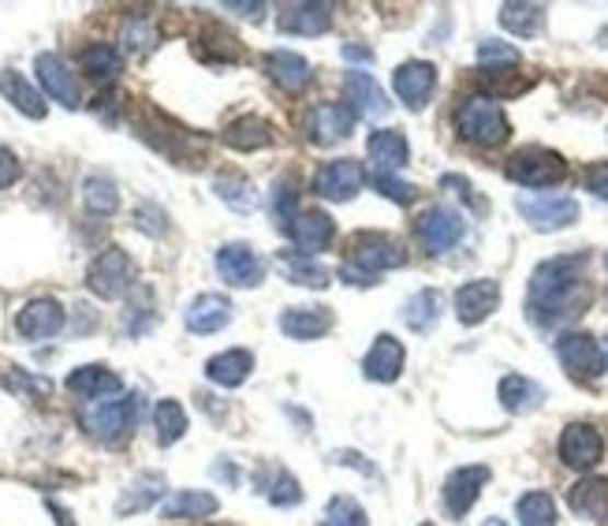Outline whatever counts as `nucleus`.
Here are the masks:
<instances>
[{
    "label": "nucleus",
    "mask_w": 608,
    "mask_h": 526,
    "mask_svg": "<svg viewBox=\"0 0 608 526\" xmlns=\"http://www.w3.org/2000/svg\"><path fill=\"white\" fill-rule=\"evenodd\" d=\"M589 254H560L541 262L530 276L527 288V313L534 325L557 329L575 321L589 307V284H586Z\"/></svg>",
    "instance_id": "obj_1"
},
{
    "label": "nucleus",
    "mask_w": 608,
    "mask_h": 526,
    "mask_svg": "<svg viewBox=\"0 0 608 526\" xmlns=\"http://www.w3.org/2000/svg\"><path fill=\"white\" fill-rule=\"evenodd\" d=\"M403 262H408V251H403L392 236L358 232L352 239V247H347V262H344V270H340V276H344L347 284H358V288H370V284H377V276L389 270H400Z\"/></svg>",
    "instance_id": "obj_2"
},
{
    "label": "nucleus",
    "mask_w": 608,
    "mask_h": 526,
    "mask_svg": "<svg viewBox=\"0 0 608 526\" xmlns=\"http://www.w3.org/2000/svg\"><path fill=\"white\" fill-rule=\"evenodd\" d=\"M456 132L463 135L467 142L493 150V146L508 142L512 124H508V116H504V108L496 105V98L471 94V98L459 101V108H456Z\"/></svg>",
    "instance_id": "obj_3"
},
{
    "label": "nucleus",
    "mask_w": 608,
    "mask_h": 526,
    "mask_svg": "<svg viewBox=\"0 0 608 526\" xmlns=\"http://www.w3.org/2000/svg\"><path fill=\"white\" fill-rule=\"evenodd\" d=\"M142 414V396H113V400L90 403L82 411V426L90 430V437H97L101 445H119L135 433V422Z\"/></svg>",
    "instance_id": "obj_4"
},
{
    "label": "nucleus",
    "mask_w": 608,
    "mask_h": 526,
    "mask_svg": "<svg viewBox=\"0 0 608 526\" xmlns=\"http://www.w3.org/2000/svg\"><path fill=\"white\" fill-rule=\"evenodd\" d=\"M564 175H567V161L557 150H546V146H523L508 161V180L530 191L557 187V183H564Z\"/></svg>",
    "instance_id": "obj_5"
},
{
    "label": "nucleus",
    "mask_w": 608,
    "mask_h": 526,
    "mask_svg": "<svg viewBox=\"0 0 608 526\" xmlns=\"http://www.w3.org/2000/svg\"><path fill=\"white\" fill-rule=\"evenodd\" d=\"M135 284V262L119 247H105L87 270V288L97 299H119Z\"/></svg>",
    "instance_id": "obj_6"
},
{
    "label": "nucleus",
    "mask_w": 608,
    "mask_h": 526,
    "mask_svg": "<svg viewBox=\"0 0 608 526\" xmlns=\"http://www.w3.org/2000/svg\"><path fill=\"white\" fill-rule=\"evenodd\" d=\"M515 209L534 232H560V228H571L578 220V202L567 195H519Z\"/></svg>",
    "instance_id": "obj_7"
},
{
    "label": "nucleus",
    "mask_w": 608,
    "mask_h": 526,
    "mask_svg": "<svg viewBox=\"0 0 608 526\" xmlns=\"http://www.w3.org/2000/svg\"><path fill=\"white\" fill-rule=\"evenodd\" d=\"M557 355H560V363H564V370L571 377H578V381H594V377H601L608 366L605 347L597 344L589 332H564V336L557 340Z\"/></svg>",
    "instance_id": "obj_8"
},
{
    "label": "nucleus",
    "mask_w": 608,
    "mask_h": 526,
    "mask_svg": "<svg viewBox=\"0 0 608 526\" xmlns=\"http://www.w3.org/2000/svg\"><path fill=\"white\" fill-rule=\"evenodd\" d=\"M463 232H467V220L451 206H433L418 217V225H414V236H418V243L426 247L429 254L451 251V247L463 239Z\"/></svg>",
    "instance_id": "obj_9"
},
{
    "label": "nucleus",
    "mask_w": 608,
    "mask_h": 526,
    "mask_svg": "<svg viewBox=\"0 0 608 526\" xmlns=\"http://www.w3.org/2000/svg\"><path fill=\"white\" fill-rule=\"evenodd\" d=\"M485 482H490V467H459L445 478V489H440V501H445V512L451 519H463L467 512L478 504Z\"/></svg>",
    "instance_id": "obj_10"
},
{
    "label": "nucleus",
    "mask_w": 608,
    "mask_h": 526,
    "mask_svg": "<svg viewBox=\"0 0 608 526\" xmlns=\"http://www.w3.org/2000/svg\"><path fill=\"white\" fill-rule=\"evenodd\" d=\"M217 273L228 288H257L265 281V262L246 243H225L217 251Z\"/></svg>",
    "instance_id": "obj_11"
},
{
    "label": "nucleus",
    "mask_w": 608,
    "mask_h": 526,
    "mask_svg": "<svg viewBox=\"0 0 608 526\" xmlns=\"http://www.w3.org/2000/svg\"><path fill=\"white\" fill-rule=\"evenodd\" d=\"M392 87H395V98H400L403 105L414 108V113H422V108L429 105L433 90H437V68H433L429 60H408L395 68Z\"/></svg>",
    "instance_id": "obj_12"
},
{
    "label": "nucleus",
    "mask_w": 608,
    "mask_h": 526,
    "mask_svg": "<svg viewBox=\"0 0 608 526\" xmlns=\"http://www.w3.org/2000/svg\"><path fill=\"white\" fill-rule=\"evenodd\" d=\"M363 191V164L352 157H336L314 175V195L325 202H352Z\"/></svg>",
    "instance_id": "obj_13"
},
{
    "label": "nucleus",
    "mask_w": 608,
    "mask_h": 526,
    "mask_svg": "<svg viewBox=\"0 0 608 526\" xmlns=\"http://www.w3.org/2000/svg\"><path fill=\"white\" fill-rule=\"evenodd\" d=\"M601 456H605V441L594 426H586V422L564 426V433H560V459H564V467L589 470L601 464Z\"/></svg>",
    "instance_id": "obj_14"
},
{
    "label": "nucleus",
    "mask_w": 608,
    "mask_h": 526,
    "mask_svg": "<svg viewBox=\"0 0 608 526\" xmlns=\"http://www.w3.org/2000/svg\"><path fill=\"white\" fill-rule=\"evenodd\" d=\"M344 94H347V108L363 119H385L392 113L389 94L377 87L374 76H366V71H358V68L344 76Z\"/></svg>",
    "instance_id": "obj_15"
},
{
    "label": "nucleus",
    "mask_w": 608,
    "mask_h": 526,
    "mask_svg": "<svg viewBox=\"0 0 608 526\" xmlns=\"http://www.w3.org/2000/svg\"><path fill=\"white\" fill-rule=\"evenodd\" d=\"M307 132L314 146H336L344 138H352L355 132V113L347 105H336V101H325L318 105L307 119Z\"/></svg>",
    "instance_id": "obj_16"
},
{
    "label": "nucleus",
    "mask_w": 608,
    "mask_h": 526,
    "mask_svg": "<svg viewBox=\"0 0 608 526\" xmlns=\"http://www.w3.org/2000/svg\"><path fill=\"white\" fill-rule=\"evenodd\" d=\"M34 71H38L42 90L53 101H60L64 108H79V82H76L71 68L57 57V53H38V60H34Z\"/></svg>",
    "instance_id": "obj_17"
},
{
    "label": "nucleus",
    "mask_w": 608,
    "mask_h": 526,
    "mask_svg": "<svg viewBox=\"0 0 608 526\" xmlns=\"http://www.w3.org/2000/svg\"><path fill=\"white\" fill-rule=\"evenodd\" d=\"M403 363H408V351H403V344L392 336V332H381V336L374 340V347L366 351L363 374L370 377V381L392 385L395 377L403 374Z\"/></svg>",
    "instance_id": "obj_18"
},
{
    "label": "nucleus",
    "mask_w": 608,
    "mask_h": 526,
    "mask_svg": "<svg viewBox=\"0 0 608 526\" xmlns=\"http://www.w3.org/2000/svg\"><path fill=\"white\" fill-rule=\"evenodd\" d=\"M496 307H501V284L496 281H471L456 291V318L463 325H482Z\"/></svg>",
    "instance_id": "obj_19"
},
{
    "label": "nucleus",
    "mask_w": 608,
    "mask_h": 526,
    "mask_svg": "<svg viewBox=\"0 0 608 526\" xmlns=\"http://www.w3.org/2000/svg\"><path fill=\"white\" fill-rule=\"evenodd\" d=\"M288 232H291L295 251L307 254V258H314L318 251H325V247L333 243L336 220L329 217V214H321V209H310V214H299V217L291 220Z\"/></svg>",
    "instance_id": "obj_20"
},
{
    "label": "nucleus",
    "mask_w": 608,
    "mask_h": 526,
    "mask_svg": "<svg viewBox=\"0 0 608 526\" xmlns=\"http://www.w3.org/2000/svg\"><path fill=\"white\" fill-rule=\"evenodd\" d=\"M366 157H370L374 175H395L403 164L411 161V142L400 132L385 127V132L370 135V142H366Z\"/></svg>",
    "instance_id": "obj_21"
},
{
    "label": "nucleus",
    "mask_w": 608,
    "mask_h": 526,
    "mask_svg": "<svg viewBox=\"0 0 608 526\" xmlns=\"http://www.w3.org/2000/svg\"><path fill=\"white\" fill-rule=\"evenodd\" d=\"M119 389H124V381L108 370V366H79V370L68 374V392L79 396V400L87 403H101V400H113V396H119Z\"/></svg>",
    "instance_id": "obj_22"
},
{
    "label": "nucleus",
    "mask_w": 608,
    "mask_h": 526,
    "mask_svg": "<svg viewBox=\"0 0 608 526\" xmlns=\"http://www.w3.org/2000/svg\"><path fill=\"white\" fill-rule=\"evenodd\" d=\"M64 329V310L57 299H31L15 318V332L23 340H49Z\"/></svg>",
    "instance_id": "obj_23"
},
{
    "label": "nucleus",
    "mask_w": 608,
    "mask_h": 526,
    "mask_svg": "<svg viewBox=\"0 0 608 526\" xmlns=\"http://www.w3.org/2000/svg\"><path fill=\"white\" fill-rule=\"evenodd\" d=\"M329 329H333V310L329 307H288L280 313V332L288 340H299V344L321 340Z\"/></svg>",
    "instance_id": "obj_24"
},
{
    "label": "nucleus",
    "mask_w": 608,
    "mask_h": 526,
    "mask_svg": "<svg viewBox=\"0 0 608 526\" xmlns=\"http://www.w3.org/2000/svg\"><path fill=\"white\" fill-rule=\"evenodd\" d=\"M333 26V4H314V0H299L280 12L284 34H302V38H318Z\"/></svg>",
    "instance_id": "obj_25"
},
{
    "label": "nucleus",
    "mask_w": 608,
    "mask_h": 526,
    "mask_svg": "<svg viewBox=\"0 0 608 526\" xmlns=\"http://www.w3.org/2000/svg\"><path fill=\"white\" fill-rule=\"evenodd\" d=\"M265 71H269V79L276 82V87L288 90V94H299V90H307L310 82H314L310 60L299 57V53H291V49H273L269 57H265Z\"/></svg>",
    "instance_id": "obj_26"
},
{
    "label": "nucleus",
    "mask_w": 608,
    "mask_h": 526,
    "mask_svg": "<svg viewBox=\"0 0 608 526\" xmlns=\"http://www.w3.org/2000/svg\"><path fill=\"white\" fill-rule=\"evenodd\" d=\"M183 321H187L191 332H198V336H209V332H220L232 321V302L225 299V295H198V299H191L187 313H183Z\"/></svg>",
    "instance_id": "obj_27"
},
{
    "label": "nucleus",
    "mask_w": 608,
    "mask_h": 526,
    "mask_svg": "<svg viewBox=\"0 0 608 526\" xmlns=\"http://www.w3.org/2000/svg\"><path fill=\"white\" fill-rule=\"evenodd\" d=\"M164 489H169V482H164L161 470H146V474H138L131 485L119 493L116 501V515L119 519H127V515H138L146 512V507H153L164 496Z\"/></svg>",
    "instance_id": "obj_28"
},
{
    "label": "nucleus",
    "mask_w": 608,
    "mask_h": 526,
    "mask_svg": "<svg viewBox=\"0 0 608 526\" xmlns=\"http://www.w3.org/2000/svg\"><path fill=\"white\" fill-rule=\"evenodd\" d=\"M567 504H571V512L583 515V519L605 523L608 519V478L589 474L583 482H575L567 493Z\"/></svg>",
    "instance_id": "obj_29"
},
{
    "label": "nucleus",
    "mask_w": 608,
    "mask_h": 526,
    "mask_svg": "<svg viewBox=\"0 0 608 526\" xmlns=\"http://www.w3.org/2000/svg\"><path fill=\"white\" fill-rule=\"evenodd\" d=\"M220 501L214 493H206V489H180V493H172L169 501L161 504V519L169 523H180V519H209V515H217Z\"/></svg>",
    "instance_id": "obj_30"
},
{
    "label": "nucleus",
    "mask_w": 608,
    "mask_h": 526,
    "mask_svg": "<svg viewBox=\"0 0 608 526\" xmlns=\"http://www.w3.org/2000/svg\"><path fill=\"white\" fill-rule=\"evenodd\" d=\"M251 370H254V355L243 347L220 351V355H214L206 363V377L214 385H220V389H239V385L251 377Z\"/></svg>",
    "instance_id": "obj_31"
},
{
    "label": "nucleus",
    "mask_w": 608,
    "mask_h": 526,
    "mask_svg": "<svg viewBox=\"0 0 608 526\" xmlns=\"http://www.w3.org/2000/svg\"><path fill=\"white\" fill-rule=\"evenodd\" d=\"M225 146H232V150L239 153H251V150H265V146L273 142V124L262 116H239L232 119V124L225 127Z\"/></svg>",
    "instance_id": "obj_32"
},
{
    "label": "nucleus",
    "mask_w": 608,
    "mask_h": 526,
    "mask_svg": "<svg viewBox=\"0 0 608 526\" xmlns=\"http://www.w3.org/2000/svg\"><path fill=\"white\" fill-rule=\"evenodd\" d=\"M276 265H280V273L288 276L291 284H302V288H329V284H333V273H329L325 265L299 251H280L276 254Z\"/></svg>",
    "instance_id": "obj_33"
},
{
    "label": "nucleus",
    "mask_w": 608,
    "mask_h": 526,
    "mask_svg": "<svg viewBox=\"0 0 608 526\" xmlns=\"http://www.w3.org/2000/svg\"><path fill=\"white\" fill-rule=\"evenodd\" d=\"M541 403H546V389H541L538 381H530V377L508 374V377L501 381V408H504V411L527 414V411H538Z\"/></svg>",
    "instance_id": "obj_34"
},
{
    "label": "nucleus",
    "mask_w": 608,
    "mask_h": 526,
    "mask_svg": "<svg viewBox=\"0 0 608 526\" xmlns=\"http://www.w3.org/2000/svg\"><path fill=\"white\" fill-rule=\"evenodd\" d=\"M0 94L12 101V108H20V113L31 119H45V113H49L45 98L20 76V71H0Z\"/></svg>",
    "instance_id": "obj_35"
},
{
    "label": "nucleus",
    "mask_w": 608,
    "mask_h": 526,
    "mask_svg": "<svg viewBox=\"0 0 608 526\" xmlns=\"http://www.w3.org/2000/svg\"><path fill=\"white\" fill-rule=\"evenodd\" d=\"M501 26L515 38H534L546 26V8L541 4H523V0H508L501 4Z\"/></svg>",
    "instance_id": "obj_36"
},
{
    "label": "nucleus",
    "mask_w": 608,
    "mask_h": 526,
    "mask_svg": "<svg viewBox=\"0 0 608 526\" xmlns=\"http://www.w3.org/2000/svg\"><path fill=\"white\" fill-rule=\"evenodd\" d=\"M440 318V291L422 288L418 295H411L408 307H403V325L411 332H429Z\"/></svg>",
    "instance_id": "obj_37"
},
{
    "label": "nucleus",
    "mask_w": 608,
    "mask_h": 526,
    "mask_svg": "<svg viewBox=\"0 0 608 526\" xmlns=\"http://www.w3.org/2000/svg\"><path fill=\"white\" fill-rule=\"evenodd\" d=\"M82 202H87V209L94 217H113L119 206V191L108 175L94 172V175H87V183H82Z\"/></svg>",
    "instance_id": "obj_38"
},
{
    "label": "nucleus",
    "mask_w": 608,
    "mask_h": 526,
    "mask_svg": "<svg viewBox=\"0 0 608 526\" xmlns=\"http://www.w3.org/2000/svg\"><path fill=\"white\" fill-rule=\"evenodd\" d=\"M153 426H158V445L172 448L176 441H183V433H187V411H183L176 400H161L158 411H153Z\"/></svg>",
    "instance_id": "obj_39"
},
{
    "label": "nucleus",
    "mask_w": 608,
    "mask_h": 526,
    "mask_svg": "<svg viewBox=\"0 0 608 526\" xmlns=\"http://www.w3.org/2000/svg\"><path fill=\"white\" fill-rule=\"evenodd\" d=\"M515 515H519V526H557V501L541 489L519 496L515 504Z\"/></svg>",
    "instance_id": "obj_40"
},
{
    "label": "nucleus",
    "mask_w": 608,
    "mask_h": 526,
    "mask_svg": "<svg viewBox=\"0 0 608 526\" xmlns=\"http://www.w3.org/2000/svg\"><path fill=\"white\" fill-rule=\"evenodd\" d=\"M214 191L220 202H228V206L239 209V214H251V209L257 206V191L251 187V180H243V175H217Z\"/></svg>",
    "instance_id": "obj_41"
},
{
    "label": "nucleus",
    "mask_w": 608,
    "mask_h": 526,
    "mask_svg": "<svg viewBox=\"0 0 608 526\" xmlns=\"http://www.w3.org/2000/svg\"><path fill=\"white\" fill-rule=\"evenodd\" d=\"M79 64H82V71H87V76H94V79H116L119 68H124V60H119V53L113 49V45H101V42L87 45Z\"/></svg>",
    "instance_id": "obj_42"
},
{
    "label": "nucleus",
    "mask_w": 608,
    "mask_h": 526,
    "mask_svg": "<svg viewBox=\"0 0 608 526\" xmlns=\"http://www.w3.org/2000/svg\"><path fill=\"white\" fill-rule=\"evenodd\" d=\"M321 526H370V519H366L363 504H358L355 496L340 493L325 504V519H321Z\"/></svg>",
    "instance_id": "obj_43"
},
{
    "label": "nucleus",
    "mask_w": 608,
    "mask_h": 526,
    "mask_svg": "<svg viewBox=\"0 0 608 526\" xmlns=\"http://www.w3.org/2000/svg\"><path fill=\"white\" fill-rule=\"evenodd\" d=\"M478 64H482V71H496V68H519V49L508 42H493L485 38L478 45Z\"/></svg>",
    "instance_id": "obj_44"
},
{
    "label": "nucleus",
    "mask_w": 608,
    "mask_h": 526,
    "mask_svg": "<svg viewBox=\"0 0 608 526\" xmlns=\"http://www.w3.org/2000/svg\"><path fill=\"white\" fill-rule=\"evenodd\" d=\"M265 496H269V504H276V507H295L302 501L299 478L288 474V470H276V478H273V485L265 489Z\"/></svg>",
    "instance_id": "obj_45"
},
{
    "label": "nucleus",
    "mask_w": 608,
    "mask_h": 526,
    "mask_svg": "<svg viewBox=\"0 0 608 526\" xmlns=\"http://www.w3.org/2000/svg\"><path fill=\"white\" fill-rule=\"evenodd\" d=\"M153 38H158V34H153L150 20H142V15L127 20V26H124V45H127V53H138V57H142V53L153 49Z\"/></svg>",
    "instance_id": "obj_46"
},
{
    "label": "nucleus",
    "mask_w": 608,
    "mask_h": 526,
    "mask_svg": "<svg viewBox=\"0 0 608 526\" xmlns=\"http://www.w3.org/2000/svg\"><path fill=\"white\" fill-rule=\"evenodd\" d=\"M512 76H519V71H515V68H496V71H482V82L490 90H496V98L523 94V90L530 87V79H512Z\"/></svg>",
    "instance_id": "obj_47"
},
{
    "label": "nucleus",
    "mask_w": 608,
    "mask_h": 526,
    "mask_svg": "<svg viewBox=\"0 0 608 526\" xmlns=\"http://www.w3.org/2000/svg\"><path fill=\"white\" fill-rule=\"evenodd\" d=\"M135 228H142L146 236H164L169 232V217H164V209L142 202V206L135 209Z\"/></svg>",
    "instance_id": "obj_48"
},
{
    "label": "nucleus",
    "mask_w": 608,
    "mask_h": 526,
    "mask_svg": "<svg viewBox=\"0 0 608 526\" xmlns=\"http://www.w3.org/2000/svg\"><path fill=\"white\" fill-rule=\"evenodd\" d=\"M374 187L381 191L385 198L400 202V206H408V202L414 198V187H411V183L395 180V175H374Z\"/></svg>",
    "instance_id": "obj_49"
},
{
    "label": "nucleus",
    "mask_w": 608,
    "mask_h": 526,
    "mask_svg": "<svg viewBox=\"0 0 608 526\" xmlns=\"http://www.w3.org/2000/svg\"><path fill=\"white\" fill-rule=\"evenodd\" d=\"M273 217L280 220V225H288V220H295V187H291V183H276Z\"/></svg>",
    "instance_id": "obj_50"
},
{
    "label": "nucleus",
    "mask_w": 608,
    "mask_h": 526,
    "mask_svg": "<svg viewBox=\"0 0 608 526\" xmlns=\"http://www.w3.org/2000/svg\"><path fill=\"white\" fill-rule=\"evenodd\" d=\"M440 187H445V191H456V195L471 202L474 209H482V202H478L474 187H471V180H463V175H440Z\"/></svg>",
    "instance_id": "obj_51"
},
{
    "label": "nucleus",
    "mask_w": 608,
    "mask_h": 526,
    "mask_svg": "<svg viewBox=\"0 0 608 526\" xmlns=\"http://www.w3.org/2000/svg\"><path fill=\"white\" fill-rule=\"evenodd\" d=\"M15 180H20V157L8 146H0V187H12Z\"/></svg>",
    "instance_id": "obj_52"
},
{
    "label": "nucleus",
    "mask_w": 608,
    "mask_h": 526,
    "mask_svg": "<svg viewBox=\"0 0 608 526\" xmlns=\"http://www.w3.org/2000/svg\"><path fill=\"white\" fill-rule=\"evenodd\" d=\"M586 191L608 202V164H594V169H586Z\"/></svg>",
    "instance_id": "obj_53"
},
{
    "label": "nucleus",
    "mask_w": 608,
    "mask_h": 526,
    "mask_svg": "<svg viewBox=\"0 0 608 526\" xmlns=\"http://www.w3.org/2000/svg\"><path fill=\"white\" fill-rule=\"evenodd\" d=\"M344 57H347V60H370L374 53L366 49V45H344Z\"/></svg>",
    "instance_id": "obj_54"
},
{
    "label": "nucleus",
    "mask_w": 608,
    "mask_h": 526,
    "mask_svg": "<svg viewBox=\"0 0 608 526\" xmlns=\"http://www.w3.org/2000/svg\"><path fill=\"white\" fill-rule=\"evenodd\" d=\"M225 8L236 15H262L265 12V4H225Z\"/></svg>",
    "instance_id": "obj_55"
},
{
    "label": "nucleus",
    "mask_w": 608,
    "mask_h": 526,
    "mask_svg": "<svg viewBox=\"0 0 608 526\" xmlns=\"http://www.w3.org/2000/svg\"><path fill=\"white\" fill-rule=\"evenodd\" d=\"M214 474H217V478H228V482H236V467H232V464H217Z\"/></svg>",
    "instance_id": "obj_56"
},
{
    "label": "nucleus",
    "mask_w": 608,
    "mask_h": 526,
    "mask_svg": "<svg viewBox=\"0 0 608 526\" xmlns=\"http://www.w3.org/2000/svg\"><path fill=\"white\" fill-rule=\"evenodd\" d=\"M482 526H508V523H504V519H485Z\"/></svg>",
    "instance_id": "obj_57"
},
{
    "label": "nucleus",
    "mask_w": 608,
    "mask_h": 526,
    "mask_svg": "<svg viewBox=\"0 0 608 526\" xmlns=\"http://www.w3.org/2000/svg\"><path fill=\"white\" fill-rule=\"evenodd\" d=\"M605 358H608V344H605Z\"/></svg>",
    "instance_id": "obj_58"
},
{
    "label": "nucleus",
    "mask_w": 608,
    "mask_h": 526,
    "mask_svg": "<svg viewBox=\"0 0 608 526\" xmlns=\"http://www.w3.org/2000/svg\"><path fill=\"white\" fill-rule=\"evenodd\" d=\"M422 526H433V523H422Z\"/></svg>",
    "instance_id": "obj_59"
}]
</instances>
